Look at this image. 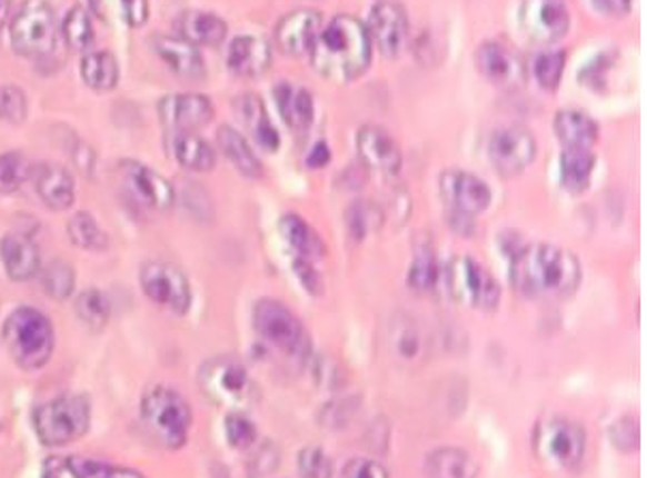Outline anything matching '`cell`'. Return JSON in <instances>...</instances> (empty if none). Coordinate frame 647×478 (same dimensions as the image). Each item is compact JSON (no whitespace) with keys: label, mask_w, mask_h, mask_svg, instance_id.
<instances>
[{"label":"cell","mask_w":647,"mask_h":478,"mask_svg":"<svg viewBox=\"0 0 647 478\" xmlns=\"http://www.w3.org/2000/svg\"><path fill=\"white\" fill-rule=\"evenodd\" d=\"M448 226L455 228L457 232H461L464 237H471V235H474V221H471L470 215H464V212H450Z\"/></svg>","instance_id":"cell-57"},{"label":"cell","mask_w":647,"mask_h":478,"mask_svg":"<svg viewBox=\"0 0 647 478\" xmlns=\"http://www.w3.org/2000/svg\"><path fill=\"white\" fill-rule=\"evenodd\" d=\"M591 4L596 7V11L611 18H624L633 9V0H591Z\"/></svg>","instance_id":"cell-56"},{"label":"cell","mask_w":647,"mask_h":478,"mask_svg":"<svg viewBox=\"0 0 647 478\" xmlns=\"http://www.w3.org/2000/svg\"><path fill=\"white\" fill-rule=\"evenodd\" d=\"M440 193L450 212H464L470 217L489 209L491 205L489 185L466 170H444Z\"/></svg>","instance_id":"cell-16"},{"label":"cell","mask_w":647,"mask_h":478,"mask_svg":"<svg viewBox=\"0 0 647 478\" xmlns=\"http://www.w3.org/2000/svg\"><path fill=\"white\" fill-rule=\"evenodd\" d=\"M341 478H390L382 464L365 457H356L346 464Z\"/></svg>","instance_id":"cell-52"},{"label":"cell","mask_w":647,"mask_h":478,"mask_svg":"<svg viewBox=\"0 0 647 478\" xmlns=\"http://www.w3.org/2000/svg\"><path fill=\"white\" fill-rule=\"evenodd\" d=\"M9 13H11V0H0V29L9 20Z\"/></svg>","instance_id":"cell-59"},{"label":"cell","mask_w":647,"mask_h":478,"mask_svg":"<svg viewBox=\"0 0 647 478\" xmlns=\"http://www.w3.org/2000/svg\"><path fill=\"white\" fill-rule=\"evenodd\" d=\"M120 180L127 193L142 207L150 210H170L177 202L175 187L170 180L163 179L159 172L148 168L140 161H122L120 163Z\"/></svg>","instance_id":"cell-13"},{"label":"cell","mask_w":647,"mask_h":478,"mask_svg":"<svg viewBox=\"0 0 647 478\" xmlns=\"http://www.w3.org/2000/svg\"><path fill=\"white\" fill-rule=\"evenodd\" d=\"M217 145H219V150L228 157V161L235 166L242 177L260 179L265 175L262 161L258 159V155L249 147L245 136L240 131H236L235 127H221L217 131Z\"/></svg>","instance_id":"cell-32"},{"label":"cell","mask_w":647,"mask_h":478,"mask_svg":"<svg viewBox=\"0 0 647 478\" xmlns=\"http://www.w3.org/2000/svg\"><path fill=\"white\" fill-rule=\"evenodd\" d=\"M564 67H566V52L564 50H549V52H540L531 59V73L538 82L540 89L558 90L559 80L564 76Z\"/></svg>","instance_id":"cell-44"},{"label":"cell","mask_w":647,"mask_h":478,"mask_svg":"<svg viewBox=\"0 0 647 478\" xmlns=\"http://www.w3.org/2000/svg\"><path fill=\"white\" fill-rule=\"evenodd\" d=\"M450 297L478 311H494L500 305L501 290L494 275L470 256H457L446 267Z\"/></svg>","instance_id":"cell-10"},{"label":"cell","mask_w":647,"mask_h":478,"mask_svg":"<svg viewBox=\"0 0 647 478\" xmlns=\"http://www.w3.org/2000/svg\"><path fill=\"white\" fill-rule=\"evenodd\" d=\"M346 221L352 239L362 240L378 228H382V209L369 200H358L346 212Z\"/></svg>","instance_id":"cell-43"},{"label":"cell","mask_w":647,"mask_h":478,"mask_svg":"<svg viewBox=\"0 0 647 478\" xmlns=\"http://www.w3.org/2000/svg\"><path fill=\"white\" fill-rule=\"evenodd\" d=\"M272 94H275L281 119L290 129L305 131L311 127L316 117V106L309 90L290 84V82H279L272 90Z\"/></svg>","instance_id":"cell-27"},{"label":"cell","mask_w":647,"mask_h":478,"mask_svg":"<svg viewBox=\"0 0 647 478\" xmlns=\"http://www.w3.org/2000/svg\"><path fill=\"white\" fill-rule=\"evenodd\" d=\"M198 385L210 404L228 412H247L258 401V387L235 357H215L198 371Z\"/></svg>","instance_id":"cell-5"},{"label":"cell","mask_w":647,"mask_h":478,"mask_svg":"<svg viewBox=\"0 0 647 478\" xmlns=\"http://www.w3.org/2000/svg\"><path fill=\"white\" fill-rule=\"evenodd\" d=\"M90 11L106 24L140 29L148 20V0H89Z\"/></svg>","instance_id":"cell-33"},{"label":"cell","mask_w":647,"mask_h":478,"mask_svg":"<svg viewBox=\"0 0 647 478\" xmlns=\"http://www.w3.org/2000/svg\"><path fill=\"white\" fill-rule=\"evenodd\" d=\"M11 46L27 59H48L59 48V22L50 2L27 0L11 20Z\"/></svg>","instance_id":"cell-7"},{"label":"cell","mask_w":647,"mask_h":478,"mask_svg":"<svg viewBox=\"0 0 647 478\" xmlns=\"http://www.w3.org/2000/svg\"><path fill=\"white\" fill-rule=\"evenodd\" d=\"M39 279L43 292L54 300L69 299L76 290V270L64 260H52L50 265L41 267Z\"/></svg>","instance_id":"cell-40"},{"label":"cell","mask_w":647,"mask_h":478,"mask_svg":"<svg viewBox=\"0 0 647 478\" xmlns=\"http://www.w3.org/2000/svg\"><path fill=\"white\" fill-rule=\"evenodd\" d=\"M0 260L13 281H30L41 270V251L27 235L13 232L0 240Z\"/></svg>","instance_id":"cell-23"},{"label":"cell","mask_w":647,"mask_h":478,"mask_svg":"<svg viewBox=\"0 0 647 478\" xmlns=\"http://www.w3.org/2000/svg\"><path fill=\"white\" fill-rule=\"evenodd\" d=\"M30 168L27 155L20 150L0 155V196L16 193L30 179Z\"/></svg>","instance_id":"cell-42"},{"label":"cell","mask_w":647,"mask_h":478,"mask_svg":"<svg viewBox=\"0 0 647 478\" xmlns=\"http://www.w3.org/2000/svg\"><path fill=\"white\" fill-rule=\"evenodd\" d=\"M487 152L498 175L517 177L534 161L536 142L526 127H504L491 136Z\"/></svg>","instance_id":"cell-12"},{"label":"cell","mask_w":647,"mask_h":478,"mask_svg":"<svg viewBox=\"0 0 647 478\" xmlns=\"http://www.w3.org/2000/svg\"><path fill=\"white\" fill-rule=\"evenodd\" d=\"M76 313L89 329L101 330L110 322L112 307L101 290L92 288V290H84L76 297Z\"/></svg>","instance_id":"cell-41"},{"label":"cell","mask_w":647,"mask_h":478,"mask_svg":"<svg viewBox=\"0 0 647 478\" xmlns=\"http://www.w3.org/2000/svg\"><path fill=\"white\" fill-rule=\"evenodd\" d=\"M29 114V101L24 90L18 87H2L0 89V120L9 125H20Z\"/></svg>","instance_id":"cell-47"},{"label":"cell","mask_w":647,"mask_h":478,"mask_svg":"<svg viewBox=\"0 0 647 478\" xmlns=\"http://www.w3.org/2000/svg\"><path fill=\"white\" fill-rule=\"evenodd\" d=\"M253 327L266 346L296 360L311 357V339L302 322L279 300L262 299L253 309Z\"/></svg>","instance_id":"cell-8"},{"label":"cell","mask_w":647,"mask_h":478,"mask_svg":"<svg viewBox=\"0 0 647 478\" xmlns=\"http://www.w3.org/2000/svg\"><path fill=\"white\" fill-rule=\"evenodd\" d=\"M295 272L296 277L300 279L302 288H305L309 295H322V279H320L318 270L313 269V262L302 260V258H296Z\"/></svg>","instance_id":"cell-55"},{"label":"cell","mask_w":647,"mask_h":478,"mask_svg":"<svg viewBox=\"0 0 647 478\" xmlns=\"http://www.w3.org/2000/svg\"><path fill=\"white\" fill-rule=\"evenodd\" d=\"M554 129L564 149H591L598 140V125L581 110H559Z\"/></svg>","instance_id":"cell-29"},{"label":"cell","mask_w":647,"mask_h":478,"mask_svg":"<svg viewBox=\"0 0 647 478\" xmlns=\"http://www.w3.org/2000/svg\"><path fill=\"white\" fill-rule=\"evenodd\" d=\"M332 459L320 447H307L298 452V472L302 478H332Z\"/></svg>","instance_id":"cell-48"},{"label":"cell","mask_w":647,"mask_h":478,"mask_svg":"<svg viewBox=\"0 0 647 478\" xmlns=\"http://www.w3.org/2000/svg\"><path fill=\"white\" fill-rule=\"evenodd\" d=\"M157 114L163 127L175 131H198L215 117L212 101L200 92L168 94L159 101Z\"/></svg>","instance_id":"cell-17"},{"label":"cell","mask_w":647,"mask_h":478,"mask_svg":"<svg viewBox=\"0 0 647 478\" xmlns=\"http://www.w3.org/2000/svg\"><path fill=\"white\" fill-rule=\"evenodd\" d=\"M531 447L545 466L554 470H575L586 457L588 436L575 420L547 419L534 427Z\"/></svg>","instance_id":"cell-9"},{"label":"cell","mask_w":647,"mask_h":478,"mask_svg":"<svg viewBox=\"0 0 647 478\" xmlns=\"http://www.w3.org/2000/svg\"><path fill=\"white\" fill-rule=\"evenodd\" d=\"M356 145H358V152H360L362 161L371 170L382 172L386 177H395L401 172V166H404L401 149L382 127L365 125L358 131Z\"/></svg>","instance_id":"cell-19"},{"label":"cell","mask_w":647,"mask_h":478,"mask_svg":"<svg viewBox=\"0 0 647 478\" xmlns=\"http://www.w3.org/2000/svg\"><path fill=\"white\" fill-rule=\"evenodd\" d=\"M330 161V149L320 142V145H316L313 150H311V157H309V166H313V168H322Z\"/></svg>","instance_id":"cell-58"},{"label":"cell","mask_w":647,"mask_h":478,"mask_svg":"<svg viewBox=\"0 0 647 478\" xmlns=\"http://www.w3.org/2000/svg\"><path fill=\"white\" fill-rule=\"evenodd\" d=\"M30 180L41 202L52 210H67L76 202V180L59 163H39L30 168Z\"/></svg>","instance_id":"cell-21"},{"label":"cell","mask_w":647,"mask_h":478,"mask_svg":"<svg viewBox=\"0 0 647 478\" xmlns=\"http://www.w3.org/2000/svg\"><path fill=\"white\" fill-rule=\"evenodd\" d=\"M177 37L189 41L191 46H205L215 48L226 41L228 37V24L208 11H182L175 22Z\"/></svg>","instance_id":"cell-26"},{"label":"cell","mask_w":647,"mask_h":478,"mask_svg":"<svg viewBox=\"0 0 647 478\" xmlns=\"http://www.w3.org/2000/svg\"><path fill=\"white\" fill-rule=\"evenodd\" d=\"M367 34L371 46H376L384 57H397L408 39V13L399 2L380 0L367 20Z\"/></svg>","instance_id":"cell-15"},{"label":"cell","mask_w":647,"mask_h":478,"mask_svg":"<svg viewBox=\"0 0 647 478\" xmlns=\"http://www.w3.org/2000/svg\"><path fill=\"white\" fill-rule=\"evenodd\" d=\"M32 425L43 447L71 445L89 431L90 401L84 395H62L46 401L34 410Z\"/></svg>","instance_id":"cell-6"},{"label":"cell","mask_w":647,"mask_h":478,"mask_svg":"<svg viewBox=\"0 0 647 478\" xmlns=\"http://www.w3.org/2000/svg\"><path fill=\"white\" fill-rule=\"evenodd\" d=\"M311 67L332 82H352L371 62V41L367 29L354 16H337L318 34L309 50Z\"/></svg>","instance_id":"cell-2"},{"label":"cell","mask_w":647,"mask_h":478,"mask_svg":"<svg viewBox=\"0 0 647 478\" xmlns=\"http://www.w3.org/2000/svg\"><path fill=\"white\" fill-rule=\"evenodd\" d=\"M140 286L148 299L172 313H187L191 307V288L182 270L170 262H148L140 270Z\"/></svg>","instance_id":"cell-11"},{"label":"cell","mask_w":647,"mask_h":478,"mask_svg":"<svg viewBox=\"0 0 647 478\" xmlns=\"http://www.w3.org/2000/svg\"><path fill=\"white\" fill-rule=\"evenodd\" d=\"M611 62H614V57L609 52L598 54L596 59L584 67V71L579 73V80L589 89H603L605 87V76L611 69Z\"/></svg>","instance_id":"cell-51"},{"label":"cell","mask_w":647,"mask_h":478,"mask_svg":"<svg viewBox=\"0 0 647 478\" xmlns=\"http://www.w3.org/2000/svg\"><path fill=\"white\" fill-rule=\"evenodd\" d=\"M80 73L92 90H112L118 84V62L110 52H89L80 62Z\"/></svg>","instance_id":"cell-35"},{"label":"cell","mask_w":647,"mask_h":478,"mask_svg":"<svg viewBox=\"0 0 647 478\" xmlns=\"http://www.w3.org/2000/svg\"><path fill=\"white\" fill-rule=\"evenodd\" d=\"M152 50L178 78L200 80L205 76V59L200 50L180 37L155 34Z\"/></svg>","instance_id":"cell-22"},{"label":"cell","mask_w":647,"mask_h":478,"mask_svg":"<svg viewBox=\"0 0 647 478\" xmlns=\"http://www.w3.org/2000/svg\"><path fill=\"white\" fill-rule=\"evenodd\" d=\"M41 478H84V475H82L80 466L73 459L54 457V459L46 461Z\"/></svg>","instance_id":"cell-54"},{"label":"cell","mask_w":647,"mask_h":478,"mask_svg":"<svg viewBox=\"0 0 647 478\" xmlns=\"http://www.w3.org/2000/svg\"><path fill=\"white\" fill-rule=\"evenodd\" d=\"M226 438L236 450L251 449L258 442V429L245 412H228L223 420Z\"/></svg>","instance_id":"cell-45"},{"label":"cell","mask_w":647,"mask_h":478,"mask_svg":"<svg viewBox=\"0 0 647 478\" xmlns=\"http://www.w3.org/2000/svg\"><path fill=\"white\" fill-rule=\"evenodd\" d=\"M140 417L148 436L163 449L177 450L185 447L193 415L187 399L168 387L148 390L140 404Z\"/></svg>","instance_id":"cell-4"},{"label":"cell","mask_w":647,"mask_h":478,"mask_svg":"<svg viewBox=\"0 0 647 478\" xmlns=\"http://www.w3.org/2000/svg\"><path fill=\"white\" fill-rule=\"evenodd\" d=\"M84 478H145L136 470L129 468H117V466H106V464H97V461H89V464H78Z\"/></svg>","instance_id":"cell-53"},{"label":"cell","mask_w":647,"mask_h":478,"mask_svg":"<svg viewBox=\"0 0 647 478\" xmlns=\"http://www.w3.org/2000/svg\"><path fill=\"white\" fill-rule=\"evenodd\" d=\"M425 472L429 478H476L478 464L468 450L440 447L427 455Z\"/></svg>","instance_id":"cell-31"},{"label":"cell","mask_w":647,"mask_h":478,"mask_svg":"<svg viewBox=\"0 0 647 478\" xmlns=\"http://www.w3.org/2000/svg\"><path fill=\"white\" fill-rule=\"evenodd\" d=\"M360 401L356 397H341V399H332L328 401L320 412V425L326 429H341L346 425L352 422L356 412H358Z\"/></svg>","instance_id":"cell-46"},{"label":"cell","mask_w":647,"mask_h":478,"mask_svg":"<svg viewBox=\"0 0 647 478\" xmlns=\"http://www.w3.org/2000/svg\"><path fill=\"white\" fill-rule=\"evenodd\" d=\"M236 117L245 125L247 133L256 140V145L260 149L275 152V150L281 147L279 131L275 129L272 120H270L268 112H266L265 101L258 94H253V92L240 94L236 99Z\"/></svg>","instance_id":"cell-24"},{"label":"cell","mask_w":647,"mask_h":478,"mask_svg":"<svg viewBox=\"0 0 647 478\" xmlns=\"http://www.w3.org/2000/svg\"><path fill=\"white\" fill-rule=\"evenodd\" d=\"M62 37L73 52H89L94 41V29H92L90 13L84 7L76 4L67 11L62 20Z\"/></svg>","instance_id":"cell-37"},{"label":"cell","mask_w":647,"mask_h":478,"mask_svg":"<svg viewBox=\"0 0 647 478\" xmlns=\"http://www.w3.org/2000/svg\"><path fill=\"white\" fill-rule=\"evenodd\" d=\"M281 461V455L279 450L275 449L270 442H265L260 445V449L256 450V455L251 457V464H249V475L251 478H265L266 475H270Z\"/></svg>","instance_id":"cell-50"},{"label":"cell","mask_w":647,"mask_h":478,"mask_svg":"<svg viewBox=\"0 0 647 478\" xmlns=\"http://www.w3.org/2000/svg\"><path fill=\"white\" fill-rule=\"evenodd\" d=\"M440 277V267L436 251L429 245H420L414 253L412 265L408 270V286L414 292H429L436 288Z\"/></svg>","instance_id":"cell-38"},{"label":"cell","mask_w":647,"mask_h":478,"mask_svg":"<svg viewBox=\"0 0 647 478\" xmlns=\"http://www.w3.org/2000/svg\"><path fill=\"white\" fill-rule=\"evenodd\" d=\"M324 18L320 11L313 9H298L288 13L275 30L277 43L283 54L302 57L309 54L318 34L322 32Z\"/></svg>","instance_id":"cell-18"},{"label":"cell","mask_w":647,"mask_h":478,"mask_svg":"<svg viewBox=\"0 0 647 478\" xmlns=\"http://www.w3.org/2000/svg\"><path fill=\"white\" fill-rule=\"evenodd\" d=\"M67 235L73 245H78L80 249L87 251H103L108 249V237L103 235V230L99 228V223L94 221V217L90 212H76L69 223H67Z\"/></svg>","instance_id":"cell-39"},{"label":"cell","mask_w":647,"mask_h":478,"mask_svg":"<svg viewBox=\"0 0 647 478\" xmlns=\"http://www.w3.org/2000/svg\"><path fill=\"white\" fill-rule=\"evenodd\" d=\"M609 440H611L614 449L619 450V452H635L639 449V440H641L639 422L633 417L616 420L609 427Z\"/></svg>","instance_id":"cell-49"},{"label":"cell","mask_w":647,"mask_h":478,"mask_svg":"<svg viewBox=\"0 0 647 478\" xmlns=\"http://www.w3.org/2000/svg\"><path fill=\"white\" fill-rule=\"evenodd\" d=\"M272 52L265 39L253 34H240L228 48V67L240 78H260L270 67Z\"/></svg>","instance_id":"cell-25"},{"label":"cell","mask_w":647,"mask_h":478,"mask_svg":"<svg viewBox=\"0 0 647 478\" xmlns=\"http://www.w3.org/2000/svg\"><path fill=\"white\" fill-rule=\"evenodd\" d=\"M279 232H281V237L288 242V247L295 251L298 258L313 262V260H322L324 256H326V247H324V240L320 239V235L302 217H298L295 212L281 217Z\"/></svg>","instance_id":"cell-30"},{"label":"cell","mask_w":647,"mask_h":478,"mask_svg":"<svg viewBox=\"0 0 647 478\" xmlns=\"http://www.w3.org/2000/svg\"><path fill=\"white\" fill-rule=\"evenodd\" d=\"M170 152L182 168L191 172H210L217 163L215 149L196 136V131H175L170 136Z\"/></svg>","instance_id":"cell-28"},{"label":"cell","mask_w":647,"mask_h":478,"mask_svg":"<svg viewBox=\"0 0 647 478\" xmlns=\"http://www.w3.org/2000/svg\"><path fill=\"white\" fill-rule=\"evenodd\" d=\"M510 283L526 299H568L581 283V265L561 247L528 245L510 256Z\"/></svg>","instance_id":"cell-1"},{"label":"cell","mask_w":647,"mask_h":478,"mask_svg":"<svg viewBox=\"0 0 647 478\" xmlns=\"http://www.w3.org/2000/svg\"><path fill=\"white\" fill-rule=\"evenodd\" d=\"M596 168V157L589 149H566L559 157V182L561 187L579 196L591 182V175Z\"/></svg>","instance_id":"cell-34"},{"label":"cell","mask_w":647,"mask_h":478,"mask_svg":"<svg viewBox=\"0 0 647 478\" xmlns=\"http://www.w3.org/2000/svg\"><path fill=\"white\" fill-rule=\"evenodd\" d=\"M390 348L404 362H420L427 355V339L414 322L399 320V325L390 329Z\"/></svg>","instance_id":"cell-36"},{"label":"cell","mask_w":647,"mask_h":478,"mask_svg":"<svg viewBox=\"0 0 647 478\" xmlns=\"http://www.w3.org/2000/svg\"><path fill=\"white\" fill-rule=\"evenodd\" d=\"M4 346L22 369L43 367L54 352L52 322L34 307H18L2 327Z\"/></svg>","instance_id":"cell-3"},{"label":"cell","mask_w":647,"mask_h":478,"mask_svg":"<svg viewBox=\"0 0 647 478\" xmlns=\"http://www.w3.org/2000/svg\"><path fill=\"white\" fill-rule=\"evenodd\" d=\"M478 71L504 89H517L526 82V67L517 54L498 41H487L476 50Z\"/></svg>","instance_id":"cell-20"},{"label":"cell","mask_w":647,"mask_h":478,"mask_svg":"<svg viewBox=\"0 0 647 478\" xmlns=\"http://www.w3.org/2000/svg\"><path fill=\"white\" fill-rule=\"evenodd\" d=\"M519 24L531 41L556 43L570 29V11L564 0H524Z\"/></svg>","instance_id":"cell-14"}]
</instances>
